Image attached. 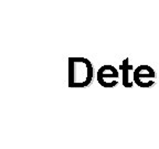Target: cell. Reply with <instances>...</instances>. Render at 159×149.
I'll return each mask as SVG.
<instances>
[{
  "label": "cell",
  "mask_w": 159,
  "mask_h": 149,
  "mask_svg": "<svg viewBox=\"0 0 159 149\" xmlns=\"http://www.w3.org/2000/svg\"><path fill=\"white\" fill-rule=\"evenodd\" d=\"M94 77V69L89 59L69 57V87H86Z\"/></svg>",
  "instance_id": "1"
},
{
  "label": "cell",
  "mask_w": 159,
  "mask_h": 149,
  "mask_svg": "<svg viewBox=\"0 0 159 149\" xmlns=\"http://www.w3.org/2000/svg\"><path fill=\"white\" fill-rule=\"evenodd\" d=\"M156 82V72L152 66L146 64L139 65L134 71V83L139 87H152Z\"/></svg>",
  "instance_id": "2"
},
{
  "label": "cell",
  "mask_w": 159,
  "mask_h": 149,
  "mask_svg": "<svg viewBox=\"0 0 159 149\" xmlns=\"http://www.w3.org/2000/svg\"><path fill=\"white\" fill-rule=\"evenodd\" d=\"M97 82L105 88L115 87L119 82L118 70L111 64H105L97 71Z\"/></svg>",
  "instance_id": "3"
},
{
  "label": "cell",
  "mask_w": 159,
  "mask_h": 149,
  "mask_svg": "<svg viewBox=\"0 0 159 149\" xmlns=\"http://www.w3.org/2000/svg\"><path fill=\"white\" fill-rule=\"evenodd\" d=\"M134 71H135V67L129 63L128 57H126L122 63V73H123L122 82L124 87H126V88H130L135 84Z\"/></svg>",
  "instance_id": "4"
}]
</instances>
